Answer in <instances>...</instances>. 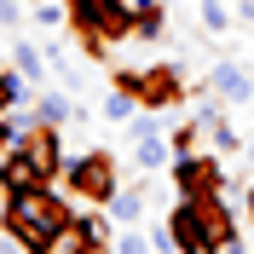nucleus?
Listing matches in <instances>:
<instances>
[{
	"instance_id": "1",
	"label": "nucleus",
	"mask_w": 254,
	"mask_h": 254,
	"mask_svg": "<svg viewBox=\"0 0 254 254\" xmlns=\"http://www.w3.org/2000/svg\"><path fill=\"white\" fill-rule=\"evenodd\" d=\"M75 220V208L64 202V190L35 185V190H6V208H0V225L12 231L29 254H52L58 231Z\"/></svg>"
},
{
	"instance_id": "2",
	"label": "nucleus",
	"mask_w": 254,
	"mask_h": 254,
	"mask_svg": "<svg viewBox=\"0 0 254 254\" xmlns=\"http://www.w3.org/2000/svg\"><path fill=\"white\" fill-rule=\"evenodd\" d=\"M168 237L179 254H225V243L237 237L225 196H179L174 214H168Z\"/></svg>"
},
{
	"instance_id": "3",
	"label": "nucleus",
	"mask_w": 254,
	"mask_h": 254,
	"mask_svg": "<svg viewBox=\"0 0 254 254\" xmlns=\"http://www.w3.org/2000/svg\"><path fill=\"white\" fill-rule=\"evenodd\" d=\"M69 29L87 41L93 58H104V47L133 35V0H69Z\"/></svg>"
},
{
	"instance_id": "4",
	"label": "nucleus",
	"mask_w": 254,
	"mask_h": 254,
	"mask_svg": "<svg viewBox=\"0 0 254 254\" xmlns=\"http://www.w3.org/2000/svg\"><path fill=\"white\" fill-rule=\"evenodd\" d=\"M64 190H69V196H81V202H93V208H110V196L116 190L127 185L122 179V168H116V156L110 150H81V156H64Z\"/></svg>"
},
{
	"instance_id": "5",
	"label": "nucleus",
	"mask_w": 254,
	"mask_h": 254,
	"mask_svg": "<svg viewBox=\"0 0 254 254\" xmlns=\"http://www.w3.org/2000/svg\"><path fill=\"white\" fill-rule=\"evenodd\" d=\"M127 93H139L144 110H174L179 98H185V75H179L174 64H150V69H116Z\"/></svg>"
},
{
	"instance_id": "6",
	"label": "nucleus",
	"mask_w": 254,
	"mask_h": 254,
	"mask_svg": "<svg viewBox=\"0 0 254 254\" xmlns=\"http://www.w3.org/2000/svg\"><path fill=\"white\" fill-rule=\"evenodd\" d=\"M174 190L179 196H225V168L202 150H190V156H174Z\"/></svg>"
},
{
	"instance_id": "7",
	"label": "nucleus",
	"mask_w": 254,
	"mask_h": 254,
	"mask_svg": "<svg viewBox=\"0 0 254 254\" xmlns=\"http://www.w3.org/2000/svg\"><path fill=\"white\" fill-rule=\"evenodd\" d=\"M208 93L220 98L231 116H237V110H249V104H254V69H243L237 58H220L214 69H208Z\"/></svg>"
},
{
	"instance_id": "8",
	"label": "nucleus",
	"mask_w": 254,
	"mask_h": 254,
	"mask_svg": "<svg viewBox=\"0 0 254 254\" xmlns=\"http://www.w3.org/2000/svg\"><path fill=\"white\" fill-rule=\"evenodd\" d=\"M35 185H52L47 168L29 162L23 150H6V156H0V190H35Z\"/></svg>"
},
{
	"instance_id": "9",
	"label": "nucleus",
	"mask_w": 254,
	"mask_h": 254,
	"mask_svg": "<svg viewBox=\"0 0 254 254\" xmlns=\"http://www.w3.org/2000/svg\"><path fill=\"white\" fill-rule=\"evenodd\" d=\"M133 168H139V174L174 168V144L162 139V133H133Z\"/></svg>"
},
{
	"instance_id": "10",
	"label": "nucleus",
	"mask_w": 254,
	"mask_h": 254,
	"mask_svg": "<svg viewBox=\"0 0 254 254\" xmlns=\"http://www.w3.org/2000/svg\"><path fill=\"white\" fill-rule=\"evenodd\" d=\"M110 214H116V225H144V220H150V190H144V179L116 190V196H110Z\"/></svg>"
},
{
	"instance_id": "11",
	"label": "nucleus",
	"mask_w": 254,
	"mask_h": 254,
	"mask_svg": "<svg viewBox=\"0 0 254 254\" xmlns=\"http://www.w3.org/2000/svg\"><path fill=\"white\" fill-rule=\"evenodd\" d=\"M35 93H41V87H35V81L23 75L17 64H12V69L0 64V116H6V110H29V104H35Z\"/></svg>"
},
{
	"instance_id": "12",
	"label": "nucleus",
	"mask_w": 254,
	"mask_h": 254,
	"mask_svg": "<svg viewBox=\"0 0 254 254\" xmlns=\"http://www.w3.org/2000/svg\"><path fill=\"white\" fill-rule=\"evenodd\" d=\"M69 116H75V98H69V93H52V87L35 93V122H41V127H64Z\"/></svg>"
},
{
	"instance_id": "13",
	"label": "nucleus",
	"mask_w": 254,
	"mask_h": 254,
	"mask_svg": "<svg viewBox=\"0 0 254 254\" xmlns=\"http://www.w3.org/2000/svg\"><path fill=\"white\" fill-rule=\"evenodd\" d=\"M12 64H17V69L35 81V87H47V69H52L47 47H35V41H12Z\"/></svg>"
},
{
	"instance_id": "14",
	"label": "nucleus",
	"mask_w": 254,
	"mask_h": 254,
	"mask_svg": "<svg viewBox=\"0 0 254 254\" xmlns=\"http://www.w3.org/2000/svg\"><path fill=\"white\" fill-rule=\"evenodd\" d=\"M75 220H81V231H87V243H93L98 254H104V249H116V231H122V225H116V214H110V208H98V214H75Z\"/></svg>"
},
{
	"instance_id": "15",
	"label": "nucleus",
	"mask_w": 254,
	"mask_h": 254,
	"mask_svg": "<svg viewBox=\"0 0 254 254\" xmlns=\"http://www.w3.org/2000/svg\"><path fill=\"white\" fill-rule=\"evenodd\" d=\"M144 104H139V93H127L122 81H110V93H104V122H116V127H127L133 116H139Z\"/></svg>"
},
{
	"instance_id": "16",
	"label": "nucleus",
	"mask_w": 254,
	"mask_h": 254,
	"mask_svg": "<svg viewBox=\"0 0 254 254\" xmlns=\"http://www.w3.org/2000/svg\"><path fill=\"white\" fill-rule=\"evenodd\" d=\"M196 23H202V29L220 41V35H231L237 12H231V0H196Z\"/></svg>"
},
{
	"instance_id": "17",
	"label": "nucleus",
	"mask_w": 254,
	"mask_h": 254,
	"mask_svg": "<svg viewBox=\"0 0 254 254\" xmlns=\"http://www.w3.org/2000/svg\"><path fill=\"white\" fill-rule=\"evenodd\" d=\"M29 23H35V29H52V35L69 29V0H35V6H29Z\"/></svg>"
},
{
	"instance_id": "18",
	"label": "nucleus",
	"mask_w": 254,
	"mask_h": 254,
	"mask_svg": "<svg viewBox=\"0 0 254 254\" xmlns=\"http://www.w3.org/2000/svg\"><path fill=\"white\" fill-rule=\"evenodd\" d=\"M225 116H231V110H225ZM225 116H220L214 127H208L202 139H208V150H214V156H243V133H237L231 122H225Z\"/></svg>"
},
{
	"instance_id": "19",
	"label": "nucleus",
	"mask_w": 254,
	"mask_h": 254,
	"mask_svg": "<svg viewBox=\"0 0 254 254\" xmlns=\"http://www.w3.org/2000/svg\"><path fill=\"white\" fill-rule=\"evenodd\" d=\"M110 254H156V237L144 231V225H122L116 231V249Z\"/></svg>"
},
{
	"instance_id": "20",
	"label": "nucleus",
	"mask_w": 254,
	"mask_h": 254,
	"mask_svg": "<svg viewBox=\"0 0 254 254\" xmlns=\"http://www.w3.org/2000/svg\"><path fill=\"white\" fill-rule=\"evenodd\" d=\"M23 17H29V6H23V0H0V29H17Z\"/></svg>"
},
{
	"instance_id": "21",
	"label": "nucleus",
	"mask_w": 254,
	"mask_h": 254,
	"mask_svg": "<svg viewBox=\"0 0 254 254\" xmlns=\"http://www.w3.org/2000/svg\"><path fill=\"white\" fill-rule=\"evenodd\" d=\"M237 23H254V0H237Z\"/></svg>"
},
{
	"instance_id": "22",
	"label": "nucleus",
	"mask_w": 254,
	"mask_h": 254,
	"mask_svg": "<svg viewBox=\"0 0 254 254\" xmlns=\"http://www.w3.org/2000/svg\"><path fill=\"white\" fill-rule=\"evenodd\" d=\"M243 156H249V168H254V139H249V144H243Z\"/></svg>"
},
{
	"instance_id": "23",
	"label": "nucleus",
	"mask_w": 254,
	"mask_h": 254,
	"mask_svg": "<svg viewBox=\"0 0 254 254\" xmlns=\"http://www.w3.org/2000/svg\"><path fill=\"white\" fill-rule=\"evenodd\" d=\"M249 214H254V190H249Z\"/></svg>"
},
{
	"instance_id": "24",
	"label": "nucleus",
	"mask_w": 254,
	"mask_h": 254,
	"mask_svg": "<svg viewBox=\"0 0 254 254\" xmlns=\"http://www.w3.org/2000/svg\"><path fill=\"white\" fill-rule=\"evenodd\" d=\"M0 156H6V139H0Z\"/></svg>"
},
{
	"instance_id": "25",
	"label": "nucleus",
	"mask_w": 254,
	"mask_h": 254,
	"mask_svg": "<svg viewBox=\"0 0 254 254\" xmlns=\"http://www.w3.org/2000/svg\"><path fill=\"white\" fill-rule=\"evenodd\" d=\"M249 133H254V127H249Z\"/></svg>"
}]
</instances>
